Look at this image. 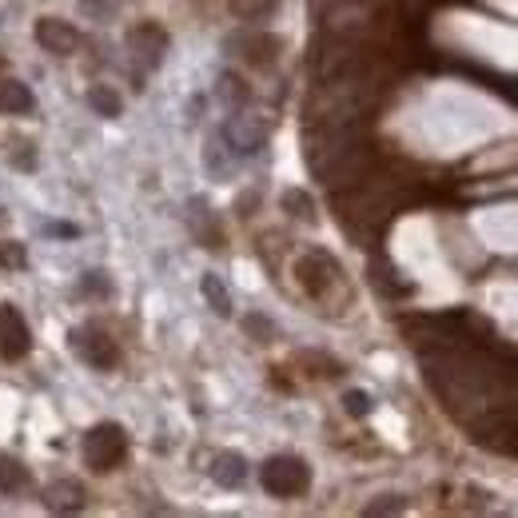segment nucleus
I'll list each match as a JSON object with an SVG mask.
<instances>
[{
  "label": "nucleus",
  "instance_id": "ddd939ff",
  "mask_svg": "<svg viewBox=\"0 0 518 518\" xmlns=\"http://www.w3.org/2000/svg\"><path fill=\"white\" fill-rule=\"evenodd\" d=\"M32 104H36V96L24 80H0V112L4 116H24V112H32Z\"/></svg>",
  "mask_w": 518,
  "mask_h": 518
},
{
  "label": "nucleus",
  "instance_id": "20e7f679",
  "mask_svg": "<svg viewBox=\"0 0 518 518\" xmlns=\"http://www.w3.org/2000/svg\"><path fill=\"white\" fill-rule=\"evenodd\" d=\"M295 279L311 299H327V291L339 283V263L327 252H307L295 263Z\"/></svg>",
  "mask_w": 518,
  "mask_h": 518
},
{
  "label": "nucleus",
  "instance_id": "5701e85b",
  "mask_svg": "<svg viewBox=\"0 0 518 518\" xmlns=\"http://www.w3.org/2000/svg\"><path fill=\"white\" fill-rule=\"evenodd\" d=\"M0 267H8V271H20V267H28V252H24L20 244H8V240H0Z\"/></svg>",
  "mask_w": 518,
  "mask_h": 518
},
{
  "label": "nucleus",
  "instance_id": "a211bd4d",
  "mask_svg": "<svg viewBox=\"0 0 518 518\" xmlns=\"http://www.w3.org/2000/svg\"><path fill=\"white\" fill-rule=\"evenodd\" d=\"M279 204H283V212H287V216H295V220H307V224L315 220V200H311L303 188H287Z\"/></svg>",
  "mask_w": 518,
  "mask_h": 518
},
{
  "label": "nucleus",
  "instance_id": "aec40b11",
  "mask_svg": "<svg viewBox=\"0 0 518 518\" xmlns=\"http://www.w3.org/2000/svg\"><path fill=\"white\" fill-rule=\"evenodd\" d=\"M244 331H248L256 343H271V339H275V323H271L267 315H256V311L244 315Z\"/></svg>",
  "mask_w": 518,
  "mask_h": 518
},
{
  "label": "nucleus",
  "instance_id": "393cba45",
  "mask_svg": "<svg viewBox=\"0 0 518 518\" xmlns=\"http://www.w3.org/2000/svg\"><path fill=\"white\" fill-rule=\"evenodd\" d=\"M204 164H208V172H212V176H224V172H228V160H224V152H220V136H212V140H208Z\"/></svg>",
  "mask_w": 518,
  "mask_h": 518
},
{
  "label": "nucleus",
  "instance_id": "f03ea898",
  "mask_svg": "<svg viewBox=\"0 0 518 518\" xmlns=\"http://www.w3.org/2000/svg\"><path fill=\"white\" fill-rule=\"evenodd\" d=\"M259 483H263V491L271 499H299L311 487V467L303 459H295V455H275V459L263 463Z\"/></svg>",
  "mask_w": 518,
  "mask_h": 518
},
{
  "label": "nucleus",
  "instance_id": "6e6552de",
  "mask_svg": "<svg viewBox=\"0 0 518 518\" xmlns=\"http://www.w3.org/2000/svg\"><path fill=\"white\" fill-rule=\"evenodd\" d=\"M32 36H36V44H40L44 52H52V56H72V52L80 48L76 24H72V20H60V16H40L36 28H32Z\"/></svg>",
  "mask_w": 518,
  "mask_h": 518
},
{
  "label": "nucleus",
  "instance_id": "39448f33",
  "mask_svg": "<svg viewBox=\"0 0 518 518\" xmlns=\"http://www.w3.org/2000/svg\"><path fill=\"white\" fill-rule=\"evenodd\" d=\"M128 52H132V60H136L140 72H152V68L164 64L168 32H164L160 24H152V20H144V24H136V28L128 32Z\"/></svg>",
  "mask_w": 518,
  "mask_h": 518
},
{
  "label": "nucleus",
  "instance_id": "f8f14e48",
  "mask_svg": "<svg viewBox=\"0 0 518 518\" xmlns=\"http://www.w3.org/2000/svg\"><path fill=\"white\" fill-rule=\"evenodd\" d=\"M212 479H216L224 491L244 487V483H248V459H244L240 451H220V455L212 459Z\"/></svg>",
  "mask_w": 518,
  "mask_h": 518
},
{
  "label": "nucleus",
  "instance_id": "f257e3e1",
  "mask_svg": "<svg viewBox=\"0 0 518 518\" xmlns=\"http://www.w3.org/2000/svg\"><path fill=\"white\" fill-rule=\"evenodd\" d=\"M80 455H84V463H88L96 475L116 471V467L128 459V435H124V427H116V423H96V427L84 435Z\"/></svg>",
  "mask_w": 518,
  "mask_h": 518
},
{
  "label": "nucleus",
  "instance_id": "423d86ee",
  "mask_svg": "<svg viewBox=\"0 0 518 518\" xmlns=\"http://www.w3.org/2000/svg\"><path fill=\"white\" fill-rule=\"evenodd\" d=\"M72 351H76L88 367H96V371H112V367L120 363V347H116V339H112V335H104V331H96V327L72 331Z\"/></svg>",
  "mask_w": 518,
  "mask_h": 518
},
{
  "label": "nucleus",
  "instance_id": "b1692460",
  "mask_svg": "<svg viewBox=\"0 0 518 518\" xmlns=\"http://www.w3.org/2000/svg\"><path fill=\"white\" fill-rule=\"evenodd\" d=\"M8 160H12L16 168H24V172H32V168H36V156H32V144H28V140H12Z\"/></svg>",
  "mask_w": 518,
  "mask_h": 518
},
{
  "label": "nucleus",
  "instance_id": "2eb2a0df",
  "mask_svg": "<svg viewBox=\"0 0 518 518\" xmlns=\"http://www.w3.org/2000/svg\"><path fill=\"white\" fill-rule=\"evenodd\" d=\"M28 487V467L16 459V455H4L0 451V491L4 495H16V491H24Z\"/></svg>",
  "mask_w": 518,
  "mask_h": 518
},
{
  "label": "nucleus",
  "instance_id": "7ed1b4c3",
  "mask_svg": "<svg viewBox=\"0 0 518 518\" xmlns=\"http://www.w3.org/2000/svg\"><path fill=\"white\" fill-rule=\"evenodd\" d=\"M267 136H271V120L263 112H252V108H232V116L224 120V132H220V140L236 156H256L267 144Z\"/></svg>",
  "mask_w": 518,
  "mask_h": 518
},
{
  "label": "nucleus",
  "instance_id": "f3484780",
  "mask_svg": "<svg viewBox=\"0 0 518 518\" xmlns=\"http://www.w3.org/2000/svg\"><path fill=\"white\" fill-rule=\"evenodd\" d=\"M200 291H204V299H208V307H212L216 315H232V295H228V287L220 283V275H204V279H200Z\"/></svg>",
  "mask_w": 518,
  "mask_h": 518
},
{
  "label": "nucleus",
  "instance_id": "cd10ccee",
  "mask_svg": "<svg viewBox=\"0 0 518 518\" xmlns=\"http://www.w3.org/2000/svg\"><path fill=\"white\" fill-rule=\"evenodd\" d=\"M44 236H64V240H72L76 228H72V224H60V220H48V224H44Z\"/></svg>",
  "mask_w": 518,
  "mask_h": 518
},
{
  "label": "nucleus",
  "instance_id": "4be33fe9",
  "mask_svg": "<svg viewBox=\"0 0 518 518\" xmlns=\"http://www.w3.org/2000/svg\"><path fill=\"white\" fill-rule=\"evenodd\" d=\"M399 511H407L403 495H379L375 503H367V507H363V515H399Z\"/></svg>",
  "mask_w": 518,
  "mask_h": 518
},
{
  "label": "nucleus",
  "instance_id": "1a4fd4ad",
  "mask_svg": "<svg viewBox=\"0 0 518 518\" xmlns=\"http://www.w3.org/2000/svg\"><path fill=\"white\" fill-rule=\"evenodd\" d=\"M232 48H240L236 56H244L252 68H271L283 52V40L275 32H244V36L232 40Z\"/></svg>",
  "mask_w": 518,
  "mask_h": 518
},
{
  "label": "nucleus",
  "instance_id": "bb28decb",
  "mask_svg": "<svg viewBox=\"0 0 518 518\" xmlns=\"http://www.w3.org/2000/svg\"><path fill=\"white\" fill-rule=\"evenodd\" d=\"M80 12H88L96 20H108L112 16V0H80Z\"/></svg>",
  "mask_w": 518,
  "mask_h": 518
},
{
  "label": "nucleus",
  "instance_id": "412c9836",
  "mask_svg": "<svg viewBox=\"0 0 518 518\" xmlns=\"http://www.w3.org/2000/svg\"><path fill=\"white\" fill-rule=\"evenodd\" d=\"M343 411H347L351 419H367V415H371V395H367V391H347V395H343Z\"/></svg>",
  "mask_w": 518,
  "mask_h": 518
},
{
  "label": "nucleus",
  "instance_id": "6ab92c4d",
  "mask_svg": "<svg viewBox=\"0 0 518 518\" xmlns=\"http://www.w3.org/2000/svg\"><path fill=\"white\" fill-rule=\"evenodd\" d=\"M228 8H232L240 20H267V16L279 8V0H228Z\"/></svg>",
  "mask_w": 518,
  "mask_h": 518
},
{
  "label": "nucleus",
  "instance_id": "a878e982",
  "mask_svg": "<svg viewBox=\"0 0 518 518\" xmlns=\"http://www.w3.org/2000/svg\"><path fill=\"white\" fill-rule=\"evenodd\" d=\"M80 291H84V295H108V279H104V271H88V275H84V283H80Z\"/></svg>",
  "mask_w": 518,
  "mask_h": 518
},
{
  "label": "nucleus",
  "instance_id": "9d476101",
  "mask_svg": "<svg viewBox=\"0 0 518 518\" xmlns=\"http://www.w3.org/2000/svg\"><path fill=\"white\" fill-rule=\"evenodd\" d=\"M44 511L52 515H76L84 511V487L76 479H56L44 487Z\"/></svg>",
  "mask_w": 518,
  "mask_h": 518
},
{
  "label": "nucleus",
  "instance_id": "9b49d317",
  "mask_svg": "<svg viewBox=\"0 0 518 518\" xmlns=\"http://www.w3.org/2000/svg\"><path fill=\"white\" fill-rule=\"evenodd\" d=\"M188 208H192V212H188V224H192V232H196V240H200L204 248H212V252H220V248H224V228L216 224V216H212V208H208L204 200H192Z\"/></svg>",
  "mask_w": 518,
  "mask_h": 518
},
{
  "label": "nucleus",
  "instance_id": "4468645a",
  "mask_svg": "<svg viewBox=\"0 0 518 518\" xmlns=\"http://www.w3.org/2000/svg\"><path fill=\"white\" fill-rule=\"evenodd\" d=\"M88 108H92L96 116H104V120H116V116L124 112V100H120V92H116L112 84H92V88H88Z\"/></svg>",
  "mask_w": 518,
  "mask_h": 518
},
{
  "label": "nucleus",
  "instance_id": "dca6fc26",
  "mask_svg": "<svg viewBox=\"0 0 518 518\" xmlns=\"http://www.w3.org/2000/svg\"><path fill=\"white\" fill-rule=\"evenodd\" d=\"M216 96H220L228 108H244V104L252 100V88L244 84V76L224 72V76H220V84H216Z\"/></svg>",
  "mask_w": 518,
  "mask_h": 518
},
{
  "label": "nucleus",
  "instance_id": "0eeeda50",
  "mask_svg": "<svg viewBox=\"0 0 518 518\" xmlns=\"http://www.w3.org/2000/svg\"><path fill=\"white\" fill-rule=\"evenodd\" d=\"M28 351H32L28 319L12 303H0V359L4 363H20Z\"/></svg>",
  "mask_w": 518,
  "mask_h": 518
}]
</instances>
